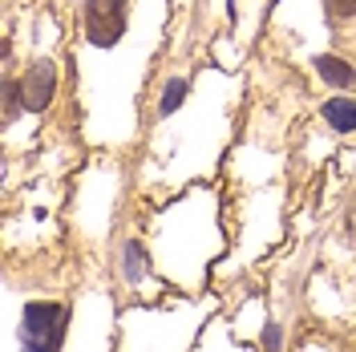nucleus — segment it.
Here are the masks:
<instances>
[{"instance_id":"7ed1b4c3","label":"nucleus","mask_w":356,"mask_h":352,"mask_svg":"<svg viewBox=\"0 0 356 352\" xmlns=\"http://www.w3.org/2000/svg\"><path fill=\"white\" fill-rule=\"evenodd\" d=\"M61 89V69L53 57H37L33 65H24L21 73V102H24V113H44L53 106Z\"/></svg>"},{"instance_id":"0eeeda50","label":"nucleus","mask_w":356,"mask_h":352,"mask_svg":"<svg viewBox=\"0 0 356 352\" xmlns=\"http://www.w3.org/2000/svg\"><path fill=\"white\" fill-rule=\"evenodd\" d=\"M118 255H122V264H118V267H122V280H126L130 287H138V284H142V275L154 267V264H150V255H146V247H142L138 239H126Z\"/></svg>"},{"instance_id":"1a4fd4ad","label":"nucleus","mask_w":356,"mask_h":352,"mask_svg":"<svg viewBox=\"0 0 356 352\" xmlns=\"http://www.w3.org/2000/svg\"><path fill=\"white\" fill-rule=\"evenodd\" d=\"M328 21H356V0H324Z\"/></svg>"},{"instance_id":"423d86ee","label":"nucleus","mask_w":356,"mask_h":352,"mask_svg":"<svg viewBox=\"0 0 356 352\" xmlns=\"http://www.w3.org/2000/svg\"><path fill=\"white\" fill-rule=\"evenodd\" d=\"M320 118L332 134H356V97L348 93H336L320 106Z\"/></svg>"},{"instance_id":"20e7f679","label":"nucleus","mask_w":356,"mask_h":352,"mask_svg":"<svg viewBox=\"0 0 356 352\" xmlns=\"http://www.w3.org/2000/svg\"><path fill=\"white\" fill-rule=\"evenodd\" d=\"M191 93H195V77H191V73H166L162 86H158V97H154V118L158 122H166L175 110L186 106Z\"/></svg>"},{"instance_id":"6e6552de","label":"nucleus","mask_w":356,"mask_h":352,"mask_svg":"<svg viewBox=\"0 0 356 352\" xmlns=\"http://www.w3.org/2000/svg\"><path fill=\"white\" fill-rule=\"evenodd\" d=\"M24 110V102H21V77L17 73H8L4 77V126H13V118Z\"/></svg>"},{"instance_id":"f257e3e1","label":"nucleus","mask_w":356,"mask_h":352,"mask_svg":"<svg viewBox=\"0 0 356 352\" xmlns=\"http://www.w3.org/2000/svg\"><path fill=\"white\" fill-rule=\"evenodd\" d=\"M65 336H69L65 300H29L21 308V324H17L21 352H61Z\"/></svg>"},{"instance_id":"39448f33","label":"nucleus","mask_w":356,"mask_h":352,"mask_svg":"<svg viewBox=\"0 0 356 352\" xmlns=\"http://www.w3.org/2000/svg\"><path fill=\"white\" fill-rule=\"evenodd\" d=\"M312 69H316V77H320L324 86H332V89H356V65L348 61V57L320 53V57L312 61Z\"/></svg>"},{"instance_id":"f03ea898","label":"nucleus","mask_w":356,"mask_h":352,"mask_svg":"<svg viewBox=\"0 0 356 352\" xmlns=\"http://www.w3.org/2000/svg\"><path fill=\"white\" fill-rule=\"evenodd\" d=\"M138 0H81V41L97 53L118 49L130 37Z\"/></svg>"},{"instance_id":"9d476101","label":"nucleus","mask_w":356,"mask_h":352,"mask_svg":"<svg viewBox=\"0 0 356 352\" xmlns=\"http://www.w3.org/2000/svg\"><path fill=\"white\" fill-rule=\"evenodd\" d=\"M264 352H284V324H267L264 328Z\"/></svg>"}]
</instances>
